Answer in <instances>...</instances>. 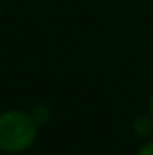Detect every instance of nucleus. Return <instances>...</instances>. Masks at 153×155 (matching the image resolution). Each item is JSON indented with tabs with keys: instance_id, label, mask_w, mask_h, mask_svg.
I'll return each mask as SVG.
<instances>
[{
	"instance_id": "f257e3e1",
	"label": "nucleus",
	"mask_w": 153,
	"mask_h": 155,
	"mask_svg": "<svg viewBox=\"0 0 153 155\" xmlns=\"http://www.w3.org/2000/svg\"><path fill=\"white\" fill-rule=\"evenodd\" d=\"M38 137V119L18 108L0 112V152L9 155L27 152Z\"/></svg>"
},
{
	"instance_id": "f03ea898",
	"label": "nucleus",
	"mask_w": 153,
	"mask_h": 155,
	"mask_svg": "<svg viewBox=\"0 0 153 155\" xmlns=\"http://www.w3.org/2000/svg\"><path fill=\"white\" fill-rule=\"evenodd\" d=\"M151 128H153V117L150 116V114L139 116V117L133 119V130H135L137 135L144 137V135H148V134L151 132Z\"/></svg>"
},
{
	"instance_id": "7ed1b4c3",
	"label": "nucleus",
	"mask_w": 153,
	"mask_h": 155,
	"mask_svg": "<svg viewBox=\"0 0 153 155\" xmlns=\"http://www.w3.org/2000/svg\"><path fill=\"white\" fill-rule=\"evenodd\" d=\"M135 155H153V139L146 141L144 144H141Z\"/></svg>"
},
{
	"instance_id": "20e7f679",
	"label": "nucleus",
	"mask_w": 153,
	"mask_h": 155,
	"mask_svg": "<svg viewBox=\"0 0 153 155\" xmlns=\"http://www.w3.org/2000/svg\"><path fill=\"white\" fill-rule=\"evenodd\" d=\"M148 114L153 117V92H151V96H150V99H148Z\"/></svg>"
}]
</instances>
